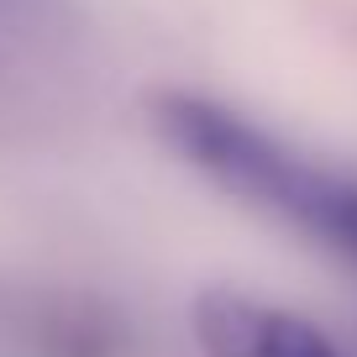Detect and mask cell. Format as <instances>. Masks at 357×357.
<instances>
[{
    "mask_svg": "<svg viewBox=\"0 0 357 357\" xmlns=\"http://www.w3.org/2000/svg\"><path fill=\"white\" fill-rule=\"evenodd\" d=\"M190 326L205 357H342V347L315 321L221 284L195 294Z\"/></svg>",
    "mask_w": 357,
    "mask_h": 357,
    "instance_id": "7a4b0ae2",
    "label": "cell"
},
{
    "mask_svg": "<svg viewBox=\"0 0 357 357\" xmlns=\"http://www.w3.org/2000/svg\"><path fill=\"white\" fill-rule=\"evenodd\" d=\"M147 116H153V132L190 168H200L215 190L300 226L305 236L357 263V178L289 153L236 111L190 89H158L147 100Z\"/></svg>",
    "mask_w": 357,
    "mask_h": 357,
    "instance_id": "6da1fadb",
    "label": "cell"
}]
</instances>
